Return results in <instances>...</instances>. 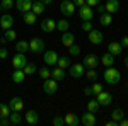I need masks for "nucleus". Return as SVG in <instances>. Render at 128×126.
Listing matches in <instances>:
<instances>
[{"label": "nucleus", "instance_id": "1", "mask_svg": "<svg viewBox=\"0 0 128 126\" xmlns=\"http://www.w3.org/2000/svg\"><path fill=\"white\" fill-rule=\"evenodd\" d=\"M102 77H104V82L106 84H109V85H118L120 80H121V73L114 67H106V72L102 73Z\"/></svg>", "mask_w": 128, "mask_h": 126}, {"label": "nucleus", "instance_id": "2", "mask_svg": "<svg viewBox=\"0 0 128 126\" xmlns=\"http://www.w3.org/2000/svg\"><path fill=\"white\" fill-rule=\"evenodd\" d=\"M60 12L65 15V17H72L75 14V3L72 0H63L60 3Z\"/></svg>", "mask_w": 128, "mask_h": 126}, {"label": "nucleus", "instance_id": "3", "mask_svg": "<svg viewBox=\"0 0 128 126\" xmlns=\"http://www.w3.org/2000/svg\"><path fill=\"white\" fill-rule=\"evenodd\" d=\"M43 90H44V94H48V96H51V94H56V90H58V84H56V80L55 78H44L43 80Z\"/></svg>", "mask_w": 128, "mask_h": 126}, {"label": "nucleus", "instance_id": "4", "mask_svg": "<svg viewBox=\"0 0 128 126\" xmlns=\"http://www.w3.org/2000/svg\"><path fill=\"white\" fill-rule=\"evenodd\" d=\"M44 41L41 38H32L29 41V51H32V53H36V55H40V53H43L44 51Z\"/></svg>", "mask_w": 128, "mask_h": 126}, {"label": "nucleus", "instance_id": "5", "mask_svg": "<svg viewBox=\"0 0 128 126\" xmlns=\"http://www.w3.org/2000/svg\"><path fill=\"white\" fill-rule=\"evenodd\" d=\"M87 38H89V43L90 44H94V46H98V44H101L102 43V39H104V36H102V32L98 29H90L87 32Z\"/></svg>", "mask_w": 128, "mask_h": 126}, {"label": "nucleus", "instance_id": "6", "mask_svg": "<svg viewBox=\"0 0 128 126\" xmlns=\"http://www.w3.org/2000/svg\"><path fill=\"white\" fill-rule=\"evenodd\" d=\"M44 63L48 65V67H55L56 65V61H58V55H56V51L55 49H48V51H44Z\"/></svg>", "mask_w": 128, "mask_h": 126}, {"label": "nucleus", "instance_id": "7", "mask_svg": "<svg viewBox=\"0 0 128 126\" xmlns=\"http://www.w3.org/2000/svg\"><path fill=\"white\" fill-rule=\"evenodd\" d=\"M68 73H70V77H74V78H80L86 73V67L82 63H75V65H72L68 68Z\"/></svg>", "mask_w": 128, "mask_h": 126}, {"label": "nucleus", "instance_id": "8", "mask_svg": "<svg viewBox=\"0 0 128 126\" xmlns=\"http://www.w3.org/2000/svg\"><path fill=\"white\" fill-rule=\"evenodd\" d=\"M24 121H26L28 125H31V126H36L38 123H40V114H38L34 109H29V111L24 114Z\"/></svg>", "mask_w": 128, "mask_h": 126}, {"label": "nucleus", "instance_id": "9", "mask_svg": "<svg viewBox=\"0 0 128 126\" xmlns=\"http://www.w3.org/2000/svg\"><path fill=\"white\" fill-rule=\"evenodd\" d=\"M79 15L82 20H92L94 19V9L89 7V5H82L79 10Z\"/></svg>", "mask_w": 128, "mask_h": 126}, {"label": "nucleus", "instance_id": "10", "mask_svg": "<svg viewBox=\"0 0 128 126\" xmlns=\"http://www.w3.org/2000/svg\"><path fill=\"white\" fill-rule=\"evenodd\" d=\"M96 101H98L101 106H109V104L113 102V97H111V94H108L106 90H101L98 96H96Z\"/></svg>", "mask_w": 128, "mask_h": 126}, {"label": "nucleus", "instance_id": "11", "mask_svg": "<svg viewBox=\"0 0 128 126\" xmlns=\"http://www.w3.org/2000/svg\"><path fill=\"white\" fill-rule=\"evenodd\" d=\"M80 125H84V126H94V125H96V113L87 111L86 114H82V118H80Z\"/></svg>", "mask_w": 128, "mask_h": 126}, {"label": "nucleus", "instance_id": "12", "mask_svg": "<svg viewBox=\"0 0 128 126\" xmlns=\"http://www.w3.org/2000/svg\"><path fill=\"white\" fill-rule=\"evenodd\" d=\"M26 63H28V58H26L24 53H17V55H14V58H12V65H14V68H24V67H26Z\"/></svg>", "mask_w": 128, "mask_h": 126}, {"label": "nucleus", "instance_id": "13", "mask_svg": "<svg viewBox=\"0 0 128 126\" xmlns=\"http://www.w3.org/2000/svg\"><path fill=\"white\" fill-rule=\"evenodd\" d=\"M14 26V17L12 15H9V14H4V15H0V27L4 31L10 29Z\"/></svg>", "mask_w": 128, "mask_h": 126}, {"label": "nucleus", "instance_id": "14", "mask_svg": "<svg viewBox=\"0 0 128 126\" xmlns=\"http://www.w3.org/2000/svg\"><path fill=\"white\" fill-rule=\"evenodd\" d=\"M9 107L10 111H17V113H20L22 109H24V101L20 99V97H12L9 102Z\"/></svg>", "mask_w": 128, "mask_h": 126}, {"label": "nucleus", "instance_id": "15", "mask_svg": "<svg viewBox=\"0 0 128 126\" xmlns=\"http://www.w3.org/2000/svg\"><path fill=\"white\" fill-rule=\"evenodd\" d=\"M82 65L86 68H96L99 65V58L96 55H87V56L84 58V61H82Z\"/></svg>", "mask_w": 128, "mask_h": 126}, {"label": "nucleus", "instance_id": "16", "mask_svg": "<svg viewBox=\"0 0 128 126\" xmlns=\"http://www.w3.org/2000/svg\"><path fill=\"white\" fill-rule=\"evenodd\" d=\"M62 44H63L65 48H68V46H72V44H75V36H74L72 32H68V31H65V32L62 34Z\"/></svg>", "mask_w": 128, "mask_h": 126}, {"label": "nucleus", "instance_id": "17", "mask_svg": "<svg viewBox=\"0 0 128 126\" xmlns=\"http://www.w3.org/2000/svg\"><path fill=\"white\" fill-rule=\"evenodd\" d=\"M41 29L44 31V32H53V31L56 29V22L53 19H44L41 20Z\"/></svg>", "mask_w": 128, "mask_h": 126}, {"label": "nucleus", "instance_id": "18", "mask_svg": "<svg viewBox=\"0 0 128 126\" xmlns=\"http://www.w3.org/2000/svg\"><path fill=\"white\" fill-rule=\"evenodd\" d=\"M63 119H65V125H68V126H79L80 125V118L77 116V114H74V113L65 114Z\"/></svg>", "mask_w": 128, "mask_h": 126}, {"label": "nucleus", "instance_id": "19", "mask_svg": "<svg viewBox=\"0 0 128 126\" xmlns=\"http://www.w3.org/2000/svg\"><path fill=\"white\" fill-rule=\"evenodd\" d=\"M16 7L19 12H29L32 9V2L31 0H17L16 2Z\"/></svg>", "mask_w": 128, "mask_h": 126}, {"label": "nucleus", "instance_id": "20", "mask_svg": "<svg viewBox=\"0 0 128 126\" xmlns=\"http://www.w3.org/2000/svg\"><path fill=\"white\" fill-rule=\"evenodd\" d=\"M104 9H106L108 14H114V12H118V10H120V0H108L106 5H104Z\"/></svg>", "mask_w": 128, "mask_h": 126}, {"label": "nucleus", "instance_id": "21", "mask_svg": "<svg viewBox=\"0 0 128 126\" xmlns=\"http://www.w3.org/2000/svg\"><path fill=\"white\" fill-rule=\"evenodd\" d=\"M108 51L113 55V56H120L123 53V46L120 43H109L108 44Z\"/></svg>", "mask_w": 128, "mask_h": 126}, {"label": "nucleus", "instance_id": "22", "mask_svg": "<svg viewBox=\"0 0 128 126\" xmlns=\"http://www.w3.org/2000/svg\"><path fill=\"white\" fill-rule=\"evenodd\" d=\"M24 78H26L24 70H22V68H16V70H14V73H12V80H14V84H22V82H24Z\"/></svg>", "mask_w": 128, "mask_h": 126}, {"label": "nucleus", "instance_id": "23", "mask_svg": "<svg viewBox=\"0 0 128 126\" xmlns=\"http://www.w3.org/2000/svg\"><path fill=\"white\" fill-rule=\"evenodd\" d=\"M99 61H101L104 67H113V65H114V56H113L109 51H106V53L102 55V58L99 60Z\"/></svg>", "mask_w": 128, "mask_h": 126}, {"label": "nucleus", "instance_id": "24", "mask_svg": "<svg viewBox=\"0 0 128 126\" xmlns=\"http://www.w3.org/2000/svg\"><path fill=\"white\" fill-rule=\"evenodd\" d=\"M51 78H55L56 82H58V80H63V78H65V70L55 65V68L51 70Z\"/></svg>", "mask_w": 128, "mask_h": 126}, {"label": "nucleus", "instance_id": "25", "mask_svg": "<svg viewBox=\"0 0 128 126\" xmlns=\"http://www.w3.org/2000/svg\"><path fill=\"white\" fill-rule=\"evenodd\" d=\"M22 19H24V22H26L28 26H32V24L36 22V14H34L32 10H29V12H22Z\"/></svg>", "mask_w": 128, "mask_h": 126}, {"label": "nucleus", "instance_id": "26", "mask_svg": "<svg viewBox=\"0 0 128 126\" xmlns=\"http://www.w3.org/2000/svg\"><path fill=\"white\" fill-rule=\"evenodd\" d=\"M44 9H46V5L41 2V0H36V2H32V12L36 14V15H41L43 12H44Z\"/></svg>", "mask_w": 128, "mask_h": 126}, {"label": "nucleus", "instance_id": "27", "mask_svg": "<svg viewBox=\"0 0 128 126\" xmlns=\"http://www.w3.org/2000/svg\"><path fill=\"white\" fill-rule=\"evenodd\" d=\"M9 119H10V125H20L24 118L20 116V113H17V111H12V113L9 114Z\"/></svg>", "mask_w": 128, "mask_h": 126}, {"label": "nucleus", "instance_id": "28", "mask_svg": "<svg viewBox=\"0 0 128 126\" xmlns=\"http://www.w3.org/2000/svg\"><path fill=\"white\" fill-rule=\"evenodd\" d=\"M99 22H101V26H111V22H113L111 14H108V12L101 14V15H99Z\"/></svg>", "mask_w": 128, "mask_h": 126}, {"label": "nucleus", "instance_id": "29", "mask_svg": "<svg viewBox=\"0 0 128 126\" xmlns=\"http://www.w3.org/2000/svg\"><path fill=\"white\" fill-rule=\"evenodd\" d=\"M14 48H16L17 53H26V51L29 49V43H28V41H17Z\"/></svg>", "mask_w": 128, "mask_h": 126}, {"label": "nucleus", "instance_id": "30", "mask_svg": "<svg viewBox=\"0 0 128 126\" xmlns=\"http://www.w3.org/2000/svg\"><path fill=\"white\" fill-rule=\"evenodd\" d=\"M4 38H5V41H7V43H12V41H16V38H17V32H16V31L12 29V27H10V29H7L5 31V34H4Z\"/></svg>", "mask_w": 128, "mask_h": 126}, {"label": "nucleus", "instance_id": "31", "mask_svg": "<svg viewBox=\"0 0 128 126\" xmlns=\"http://www.w3.org/2000/svg\"><path fill=\"white\" fill-rule=\"evenodd\" d=\"M56 67H60V68H68L70 67V60L67 58V56H58V61H56Z\"/></svg>", "mask_w": 128, "mask_h": 126}, {"label": "nucleus", "instance_id": "32", "mask_svg": "<svg viewBox=\"0 0 128 126\" xmlns=\"http://www.w3.org/2000/svg\"><path fill=\"white\" fill-rule=\"evenodd\" d=\"M56 29H58L60 32L68 31V20H67V19H60L58 22H56Z\"/></svg>", "mask_w": 128, "mask_h": 126}, {"label": "nucleus", "instance_id": "33", "mask_svg": "<svg viewBox=\"0 0 128 126\" xmlns=\"http://www.w3.org/2000/svg\"><path fill=\"white\" fill-rule=\"evenodd\" d=\"M99 107H101V104H99L96 99H94V101H89V102H87V111H90V113H98Z\"/></svg>", "mask_w": 128, "mask_h": 126}, {"label": "nucleus", "instance_id": "34", "mask_svg": "<svg viewBox=\"0 0 128 126\" xmlns=\"http://www.w3.org/2000/svg\"><path fill=\"white\" fill-rule=\"evenodd\" d=\"M10 113H12V111H10L9 104H2V102H0V118H9Z\"/></svg>", "mask_w": 128, "mask_h": 126}, {"label": "nucleus", "instance_id": "35", "mask_svg": "<svg viewBox=\"0 0 128 126\" xmlns=\"http://www.w3.org/2000/svg\"><path fill=\"white\" fill-rule=\"evenodd\" d=\"M22 70H24V73H26V75H32V73H36V70H38V68H36L34 63H26V67L22 68Z\"/></svg>", "mask_w": 128, "mask_h": 126}, {"label": "nucleus", "instance_id": "36", "mask_svg": "<svg viewBox=\"0 0 128 126\" xmlns=\"http://www.w3.org/2000/svg\"><path fill=\"white\" fill-rule=\"evenodd\" d=\"M86 77L89 80H92V82H96L98 80V72H96V68H89L87 72H86Z\"/></svg>", "mask_w": 128, "mask_h": 126}, {"label": "nucleus", "instance_id": "37", "mask_svg": "<svg viewBox=\"0 0 128 126\" xmlns=\"http://www.w3.org/2000/svg\"><path fill=\"white\" fill-rule=\"evenodd\" d=\"M90 90H92V96H98L101 90H104V87H102L101 84H98V82H94V84L90 85Z\"/></svg>", "mask_w": 128, "mask_h": 126}, {"label": "nucleus", "instance_id": "38", "mask_svg": "<svg viewBox=\"0 0 128 126\" xmlns=\"http://www.w3.org/2000/svg\"><path fill=\"white\" fill-rule=\"evenodd\" d=\"M0 5H2V9H5V10H10L16 3H14V0H2L0 2Z\"/></svg>", "mask_w": 128, "mask_h": 126}, {"label": "nucleus", "instance_id": "39", "mask_svg": "<svg viewBox=\"0 0 128 126\" xmlns=\"http://www.w3.org/2000/svg\"><path fill=\"white\" fill-rule=\"evenodd\" d=\"M111 118H113L114 121H120V119L123 118V111H121V109H114V111L111 113Z\"/></svg>", "mask_w": 128, "mask_h": 126}, {"label": "nucleus", "instance_id": "40", "mask_svg": "<svg viewBox=\"0 0 128 126\" xmlns=\"http://www.w3.org/2000/svg\"><path fill=\"white\" fill-rule=\"evenodd\" d=\"M68 53L72 55V56H79L80 55V48L75 46V44H72V46H68Z\"/></svg>", "mask_w": 128, "mask_h": 126}, {"label": "nucleus", "instance_id": "41", "mask_svg": "<svg viewBox=\"0 0 128 126\" xmlns=\"http://www.w3.org/2000/svg\"><path fill=\"white\" fill-rule=\"evenodd\" d=\"M40 75H41V78L44 80V78H50V77H51V72L48 70V67H43L40 70Z\"/></svg>", "mask_w": 128, "mask_h": 126}, {"label": "nucleus", "instance_id": "42", "mask_svg": "<svg viewBox=\"0 0 128 126\" xmlns=\"http://www.w3.org/2000/svg\"><path fill=\"white\" fill-rule=\"evenodd\" d=\"M90 29H94V27H92V22H90V20H82V31L89 32Z\"/></svg>", "mask_w": 128, "mask_h": 126}, {"label": "nucleus", "instance_id": "43", "mask_svg": "<svg viewBox=\"0 0 128 126\" xmlns=\"http://www.w3.org/2000/svg\"><path fill=\"white\" fill-rule=\"evenodd\" d=\"M51 123H53L55 126H63V125H65V119H63L62 116H55V118H53V121H51Z\"/></svg>", "mask_w": 128, "mask_h": 126}, {"label": "nucleus", "instance_id": "44", "mask_svg": "<svg viewBox=\"0 0 128 126\" xmlns=\"http://www.w3.org/2000/svg\"><path fill=\"white\" fill-rule=\"evenodd\" d=\"M101 3V0H86V5H89V7H96V5H99Z\"/></svg>", "mask_w": 128, "mask_h": 126}, {"label": "nucleus", "instance_id": "45", "mask_svg": "<svg viewBox=\"0 0 128 126\" xmlns=\"http://www.w3.org/2000/svg\"><path fill=\"white\" fill-rule=\"evenodd\" d=\"M9 56V49L7 48H0V60H5Z\"/></svg>", "mask_w": 128, "mask_h": 126}, {"label": "nucleus", "instance_id": "46", "mask_svg": "<svg viewBox=\"0 0 128 126\" xmlns=\"http://www.w3.org/2000/svg\"><path fill=\"white\" fill-rule=\"evenodd\" d=\"M120 44H121L123 48H128V36H123L121 41H120Z\"/></svg>", "mask_w": 128, "mask_h": 126}, {"label": "nucleus", "instance_id": "47", "mask_svg": "<svg viewBox=\"0 0 128 126\" xmlns=\"http://www.w3.org/2000/svg\"><path fill=\"white\" fill-rule=\"evenodd\" d=\"M0 125H2V126H9L10 125V119H9V118H0Z\"/></svg>", "mask_w": 128, "mask_h": 126}, {"label": "nucleus", "instance_id": "48", "mask_svg": "<svg viewBox=\"0 0 128 126\" xmlns=\"http://www.w3.org/2000/svg\"><path fill=\"white\" fill-rule=\"evenodd\" d=\"M96 10H98V12H99V15L106 12V9H104V5H101V3H99V5H96Z\"/></svg>", "mask_w": 128, "mask_h": 126}, {"label": "nucleus", "instance_id": "49", "mask_svg": "<svg viewBox=\"0 0 128 126\" xmlns=\"http://www.w3.org/2000/svg\"><path fill=\"white\" fill-rule=\"evenodd\" d=\"M74 3H75V7H82V5H86V0H72Z\"/></svg>", "mask_w": 128, "mask_h": 126}, {"label": "nucleus", "instance_id": "50", "mask_svg": "<svg viewBox=\"0 0 128 126\" xmlns=\"http://www.w3.org/2000/svg\"><path fill=\"white\" fill-rule=\"evenodd\" d=\"M118 126H128V119H125V118H121L118 121Z\"/></svg>", "mask_w": 128, "mask_h": 126}, {"label": "nucleus", "instance_id": "51", "mask_svg": "<svg viewBox=\"0 0 128 126\" xmlns=\"http://www.w3.org/2000/svg\"><path fill=\"white\" fill-rule=\"evenodd\" d=\"M106 126H118V121L111 119V121H108V123H106Z\"/></svg>", "mask_w": 128, "mask_h": 126}, {"label": "nucleus", "instance_id": "52", "mask_svg": "<svg viewBox=\"0 0 128 126\" xmlns=\"http://www.w3.org/2000/svg\"><path fill=\"white\" fill-rule=\"evenodd\" d=\"M84 94H86V96H92V90H90V87H86V89H84Z\"/></svg>", "mask_w": 128, "mask_h": 126}, {"label": "nucleus", "instance_id": "53", "mask_svg": "<svg viewBox=\"0 0 128 126\" xmlns=\"http://www.w3.org/2000/svg\"><path fill=\"white\" fill-rule=\"evenodd\" d=\"M41 2H43V3H44V5H50V3H51V2H53V0H41Z\"/></svg>", "mask_w": 128, "mask_h": 126}, {"label": "nucleus", "instance_id": "54", "mask_svg": "<svg viewBox=\"0 0 128 126\" xmlns=\"http://www.w3.org/2000/svg\"><path fill=\"white\" fill-rule=\"evenodd\" d=\"M125 65H126V68H128V56L125 58Z\"/></svg>", "mask_w": 128, "mask_h": 126}, {"label": "nucleus", "instance_id": "55", "mask_svg": "<svg viewBox=\"0 0 128 126\" xmlns=\"http://www.w3.org/2000/svg\"><path fill=\"white\" fill-rule=\"evenodd\" d=\"M31 2H36V0H31Z\"/></svg>", "mask_w": 128, "mask_h": 126}, {"label": "nucleus", "instance_id": "56", "mask_svg": "<svg viewBox=\"0 0 128 126\" xmlns=\"http://www.w3.org/2000/svg\"><path fill=\"white\" fill-rule=\"evenodd\" d=\"M0 10H2V5H0Z\"/></svg>", "mask_w": 128, "mask_h": 126}]
</instances>
